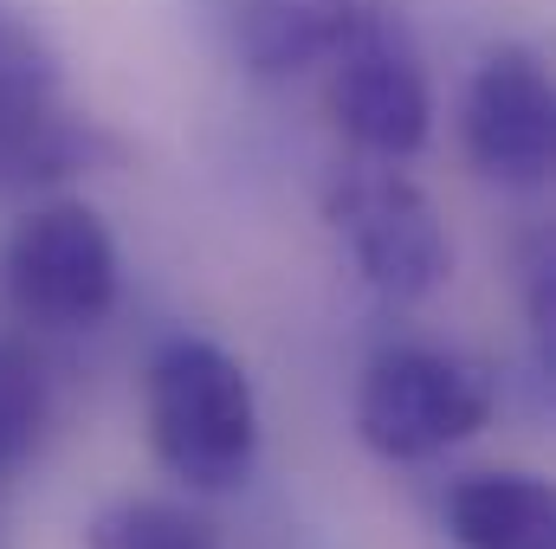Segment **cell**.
Here are the masks:
<instances>
[{
    "label": "cell",
    "mask_w": 556,
    "mask_h": 549,
    "mask_svg": "<svg viewBox=\"0 0 556 549\" xmlns=\"http://www.w3.org/2000/svg\"><path fill=\"white\" fill-rule=\"evenodd\" d=\"M142 420L155 465L194 498L240 491L260 465L253 375L207 336H168L142 369Z\"/></svg>",
    "instance_id": "cell-1"
},
{
    "label": "cell",
    "mask_w": 556,
    "mask_h": 549,
    "mask_svg": "<svg viewBox=\"0 0 556 549\" xmlns=\"http://www.w3.org/2000/svg\"><path fill=\"white\" fill-rule=\"evenodd\" d=\"M498 408V382L479 356L440 343H395L369 356L356 382V433L376 459L415 465L472 439Z\"/></svg>",
    "instance_id": "cell-2"
},
{
    "label": "cell",
    "mask_w": 556,
    "mask_h": 549,
    "mask_svg": "<svg viewBox=\"0 0 556 549\" xmlns=\"http://www.w3.org/2000/svg\"><path fill=\"white\" fill-rule=\"evenodd\" d=\"M324 65H330L324 104L337 137L369 162H415L433 137V78L415 26L395 7L369 0Z\"/></svg>",
    "instance_id": "cell-3"
},
{
    "label": "cell",
    "mask_w": 556,
    "mask_h": 549,
    "mask_svg": "<svg viewBox=\"0 0 556 549\" xmlns=\"http://www.w3.org/2000/svg\"><path fill=\"white\" fill-rule=\"evenodd\" d=\"M324 220L350 246L363 284L389 304H420L453 272V240H446L440 207L395 162L356 155L350 168H337L324 181Z\"/></svg>",
    "instance_id": "cell-4"
},
{
    "label": "cell",
    "mask_w": 556,
    "mask_h": 549,
    "mask_svg": "<svg viewBox=\"0 0 556 549\" xmlns=\"http://www.w3.org/2000/svg\"><path fill=\"white\" fill-rule=\"evenodd\" d=\"M0 284L20 323L33 330H91L117 310L124 259L98 207L85 201H46L33 207L7 246H0Z\"/></svg>",
    "instance_id": "cell-5"
},
{
    "label": "cell",
    "mask_w": 556,
    "mask_h": 549,
    "mask_svg": "<svg viewBox=\"0 0 556 549\" xmlns=\"http://www.w3.org/2000/svg\"><path fill=\"white\" fill-rule=\"evenodd\" d=\"M459 142L466 162L498 181V188H544L556 168V91H551V65L505 39L492 46L472 78H466V104H459Z\"/></svg>",
    "instance_id": "cell-6"
},
{
    "label": "cell",
    "mask_w": 556,
    "mask_h": 549,
    "mask_svg": "<svg viewBox=\"0 0 556 549\" xmlns=\"http://www.w3.org/2000/svg\"><path fill=\"white\" fill-rule=\"evenodd\" d=\"M369 0H233V59L247 78L285 85L324 65Z\"/></svg>",
    "instance_id": "cell-7"
},
{
    "label": "cell",
    "mask_w": 556,
    "mask_h": 549,
    "mask_svg": "<svg viewBox=\"0 0 556 549\" xmlns=\"http://www.w3.org/2000/svg\"><path fill=\"white\" fill-rule=\"evenodd\" d=\"M446 537L459 549H556V491L551 478L518 465H485L446 485Z\"/></svg>",
    "instance_id": "cell-8"
},
{
    "label": "cell",
    "mask_w": 556,
    "mask_h": 549,
    "mask_svg": "<svg viewBox=\"0 0 556 549\" xmlns=\"http://www.w3.org/2000/svg\"><path fill=\"white\" fill-rule=\"evenodd\" d=\"M98 162H117V142L91 117H78L65 98L0 111V188H52L91 175Z\"/></svg>",
    "instance_id": "cell-9"
},
{
    "label": "cell",
    "mask_w": 556,
    "mask_h": 549,
    "mask_svg": "<svg viewBox=\"0 0 556 549\" xmlns=\"http://www.w3.org/2000/svg\"><path fill=\"white\" fill-rule=\"evenodd\" d=\"M46 426H52V375L33 336L0 323V485L33 465Z\"/></svg>",
    "instance_id": "cell-10"
},
{
    "label": "cell",
    "mask_w": 556,
    "mask_h": 549,
    "mask_svg": "<svg viewBox=\"0 0 556 549\" xmlns=\"http://www.w3.org/2000/svg\"><path fill=\"white\" fill-rule=\"evenodd\" d=\"M85 549H220V531L175 498H117L85 524Z\"/></svg>",
    "instance_id": "cell-11"
},
{
    "label": "cell",
    "mask_w": 556,
    "mask_h": 549,
    "mask_svg": "<svg viewBox=\"0 0 556 549\" xmlns=\"http://www.w3.org/2000/svg\"><path fill=\"white\" fill-rule=\"evenodd\" d=\"M52 98H65L59 46L46 39V26L20 0H0V111L52 104Z\"/></svg>",
    "instance_id": "cell-12"
}]
</instances>
